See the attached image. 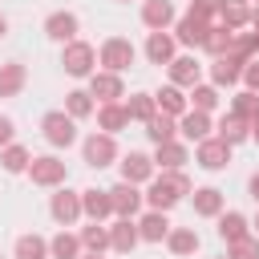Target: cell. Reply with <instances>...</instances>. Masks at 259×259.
<instances>
[{
    "mask_svg": "<svg viewBox=\"0 0 259 259\" xmlns=\"http://www.w3.org/2000/svg\"><path fill=\"white\" fill-rule=\"evenodd\" d=\"M251 4H259V0H251Z\"/></svg>",
    "mask_w": 259,
    "mask_h": 259,
    "instance_id": "54",
    "label": "cell"
},
{
    "mask_svg": "<svg viewBox=\"0 0 259 259\" xmlns=\"http://www.w3.org/2000/svg\"><path fill=\"white\" fill-rule=\"evenodd\" d=\"M81 158H85V166H93V170L113 166V162L121 158V154H117V138H113V134H101V130L85 134V138H81Z\"/></svg>",
    "mask_w": 259,
    "mask_h": 259,
    "instance_id": "5",
    "label": "cell"
},
{
    "mask_svg": "<svg viewBox=\"0 0 259 259\" xmlns=\"http://www.w3.org/2000/svg\"><path fill=\"white\" fill-rule=\"evenodd\" d=\"M121 4H130V0H121Z\"/></svg>",
    "mask_w": 259,
    "mask_h": 259,
    "instance_id": "53",
    "label": "cell"
},
{
    "mask_svg": "<svg viewBox=\"0 0 259 259\" xmlns=\"http://www.w3.org/2000/svg\"><path fill=\"white\" fill-rule=\"evenodd\" d=\"M251 142H255V146H259V117H255V121H251Z\"/></svg>",
    "mask_w": 259,
    "mask_h": 259,
    "instance_id": "48",
    "label": "cell"
},
{
    "mask_svg": "<svg viewBox=\"0 0 259 259\" xmlns=\"http://www.w3.org/2000/svg\"><path fill=\"white\" fill-rule=\"evenodd\" d=\"M4 36H8V16L0 12V40H4Z\"/></svg>",
    "mask_w": 259,
    "mask_h": 259,
    "instance_id": "47",
    "label": "cell"
},
{
    "mask_svg": "<svg viewBox=\"0 0 259 259\" xmlns=\"http://www.w3.org/2000/svg\"><path fill=\"white\" fill-rule=\"evenodd\" d=\"M214 223H219V239H223V243H227V247H231V243H239V239H247V235H251V219H247V214H243V210H223V214H219V219H214Z\"/></svg>",
    "mask_w": 259,
    "mask_h": 259,
    "instance_id": "24",
    "label": "cell"
},
{
    "mask_svg": "<svg viewBox=\"0 0 259 259\" xmlns=\"http://www.w3.org/2000/svg\"><path fill=\"white\" fill-rule=\"evenodd\" d=\"M77 235H81V247L85 251H93V255H105L109 251V223H85Z\"/></svg>",
    "mask_w": 259,
    "mask_h": 259,
    "instance_id": "37",
    "label": "cell"
},
{
    "mask_svg": "<svg viewBox=\"0 0 259 259\" xmlns=\"http://www.w3.org/2000/svg\"><path fill=\"white\" fill-rule=\"evenodd\" d=\"M61 69L69 77H77V81H89L97 73V49L89 40H81V36L69 40V45H61Z\"/></svg>",
    "mask_w": 259,
    "mask_h": 259,
    "instance_id": "2",
    "label": "cell"
},
{
    "mask_svg": "<svg viewBox=\"0 0 259 259\" xmlns=\"http://www.w3.org/2000/svg\"><path fill=\"white\" fill-rule=\"evenodd\" d=\"M154 101H158V109L162 113H170V117H182L186 109H190V97H186V89H178V85H162V89H154Z\"/></svg>",
    "mask_w": 259,
    "mask_h": 259,
    "instance_id": "28",
    "label": "cell"
},
{
    "mask_svg": "<svg viewBox=\"0 0 259 259\" xmlns=\"http://www.w3.org/2000/svg\"><path fill=\"white\" fill-rule=\"evenodd\" d=\"M40 134H45V142H49L53 150H69V146H77V142H81L77 121H73L65 109H49V113L40 117Z\"/></svg>",
    "mask_w": 259,
    "mask_h": 259,
    "instance_id": "3",
    "label": "cell"
},
{
    "mask_svg": "<svg viewBox=\"0 0 259 259\" xmlns=\"http://www.w3.org/2000/svg\"><path fill=\"white\" fill-rule=\"evenodd\" d=\"M243 89H251V93H259V57L243 65Z\"/></svg>",
    "mask_w": 259,
    "mask_h": 259,
    "instance_id": "43",
    "label": "cell"
},
{
    "mask_svg": "<svg viewBox=\"0 0 259 259\" xmlns=\"http://www.w3.org/2000/svg\"><path fill=\"white\" fill-rule=\"evenodd\" d=\"M12 259H53L49 239H45V235H36V231L16 235V243H12Z\"/></svg>",
    "mask_w": 259,
    "mask_h": 259,
    "instance_id": "27",
    "label": "cell"
},
{
    "mask_svg": "<svg viewBox=\"0 0 259 259\" xmlns=\"http://www.w3.org/2000/svg\"><path fill=\"white\" fill-rule=\"evenodd\" d=\"M190 202H194V214L198 219H219L227 210V194L219 186H194L190 190Z\"/></svg>",
    "mask_w": 259,
    "mask_h": 259,
    "instance_id": "18",
    "label": "cell"
},
{
    "mask_svg": "<svg viewBox=\"0 0 259 259\" xmlns=\"http://www.w3.org/2000/svg\"><path fill=\"white\" fill-rule=\"evenodd\" d=\"M251 235H255V239H259V214H255V219H251Z\"/></svg>",
    "mask_w": 259,
    "mask_h": 259,
    "instance_id": "50",
    "label": "cell"
},
{
    "mask_svg": "<svg viewBox=\"0 0 259 259\" xmlns=\"http://www.w3.org/2000/svg\"><path fill=\"white\" fill-rule=\"evenodd\" d=\"M251 40H255V57H259V28H251Z\"/></svg>",
    "mask_w": 259,
    "mask_h": 259,
    "instance_id": "49",
    "label": "cell"
},
{
    "mask_svg": "<svg viewBox=\"0 0 259 259\" xmlns=\"http://www.w3.org/2000/svg\"><path fill=\"white\" fill-rule=\"evenodd\" d=\"M49 214H53V223L57 227H77L81 219H85V210H81V190H69V186H57V194L49 198Z\"/></svg>",
    "mask_w": 259,
    "mask_h": 259,
    "instance_id": "7",
    "label": "cell"
},
{
    "mask_svg": "<svg viewBox=\"0 0 259 259\" xmlns=\"http://www.w3.org/2000/svg\"><path fill=\"white\" fill-rule=\"evenodd\" d=\"M210 28H214V20H206V16H198V12H190V8H186V12L174 20V28H170V32H174V40H178V45H186V49H202Z\"/></svg>",
    "mask_w": 259,
    "mask_h": 259,
    "instance_id": "8",
    "label": "cell"
},
{
    "mask_svg": "<svg viewBox=\"0 0 259 259\" xmlns=\"http://www.w3.org/2000/svg\"><path fill=\"white\" fill-rule=\"evenodd\" d=\"M77 32H81L77 12L57 8V12H49V16H45V36H49L53 45H69V40H77Z\"/></svg>",
    "mask_w": 259,
    "mask_h": 259,
    "instance_id": "12",
    "label": "cell"
},
{
    "mask_svg": "<svg viewBox=\"0 0 259 259\" xmlns=\"http://www.w3.org/2000/svg\"><path fill=\"white\" fill-rule=\"evenodd\" d=\"M174 20H178V12L170 0H142V24L150 32H170Z\"/></svg>",
    "mask_w": 259,
    "mask_h": 259,
    "instance_id": "17",
    "label": "cell"
},
{
    "mask_svg": "<svg viewBox=\"0 0 259 259\" xmlns=\"http://www.w3.org/2000/svg\"><path fill=\"white\" fill-rule=\"evenodd\" d=\"M247 194H251V198H255V202H259V170H255V174H251V178H247Z\"/></svg>",
    "mask_w": 259,
    "mask_h": 259,
    "instance_id": "45",
    "label": "cell"
},
{
    "mask_svg": "<svg viewBox=\"0 0 259 259\" xmlns=\"http://www.w3.org/2000/svg\"><path fill=\"white\" fill-rule=\"evenodd\" d=\"M28 178H32V186L57 190V186H65V182H69V166H65L57 154H36V158H32V166H28Z\"/></svg>",
    "mask_w": 259,
    "mask_h": 259,
    "instance_id": "6",
    "label": "cell"
},
{
    "mask_svg": "<svg viewBox=\"0 0 259 259\" xmlns=\"http://www.w3.org/2000/svg\"><path fill=\"white\" fill-rule=\"evenodd\" d=\"M202 69H206V65H202L194 53H178V57L166 65V73H170V85H178V89H186V93H190V89L202 81Z\"/></svg>",
    "mask_w": 259,
    "mask_h": 259,
    "instance_id": "10",
    "label": "cell"
},
{
    "mask_svg": "<svg viewBox=\"0 0 259 259\" xmlns=\"http://www.w3.org/2000/svg\"><path fill=\"white\" fill-rule=\"evenodd\" d=\"M178 138H182L186 146H198V142H206V138H214V121H210V113H198V109H186V113L178 117Z\"/></svg>",
    "mask_w": 259,
    "mask_h": 259,
    "instance_id": "16",
    "label": "cell"
},
{
    "mask_svg": "<svg viewBox=\"0 0 259 259\" xmlns=\"http://www.w3.org/2000/svg\"><path fill=\"white\" fill-rule=\"evenodd\" d=\"M142 53H146L150 65H170V61L178 57V40H174V32H150Z\"/></svg>",
    "mask_w": 259,
    "mask_h": 259,
    "instance_id": "22",
    "label": "cell"
},
{
    "mask_svg": "<svg viewBox=\"0 0 259 259\" xmlns=\"http://www.w3.org/2000/svg\"><path fill=\"white\" fill-rule=\"evenodd\" d=\"M227 259H259V239L247 235V239L231 243V247H227Z\"/></svg>",
    "mask_w": 259,
    "mask_h": 259,
    "instance_id": "41",
    "label": "cell"
},
{
    "mask_svg": "<svg viewBox=\"0 0 259 259\" xmlns=\"http://www.w3.org/2000/svg\"><path fill=\"white\" fill-rule=\"evenodd\" d=\"M28 85V69L20 61H4L0 65V97H20Z\"/></svg>",
    "mask_w": 259,
    "mask_h": 259,
    "instance_id": "31",
    "label": "cell"
},
{
    "mask_svg": "<svg viewBox=\"0 0 259 259\" xmlns=\"http://www.w3.org/2000/svg\"><path fill=\"white\" fill-rule=\"evenodd\" d=\"M93 117H97V130H101V134H113V138L130 125V113H125V105H121V101L97 105V113H93Z\"/></svg>",
    "mask_w": 259,
    "mask_h": 259,
    "instance_id": "29",
    "label": "cell"
},
{
    "mask_svg": "<svg viewBox=\"0 0 259 259\" xmlns=\"http://www.w3.org/2000/svg\"><path fill=\"white\" fill-rule=\"evenodd\" d=\"M219 8H223V0H190V12H198V16L214 20V24H219Z\"/></svg>",
    "mask_w": 259,
    "mask_h": 259,
    "instance_id": "42",
    "label": "cell"
},
{
    "mask_svg": "<svg viewBox=\"0 0 259 259\" xmlns=\"http://www.w3.org/2000/svg\"><path fill=\"white\" fill-rule=\"evenodd\" d=\"M65 113H69L73 121H85V117H93V113H97V101H93V93H89V89H69V93H65Z\"/></svg>",
    "mask_w": 259,
    "mask_h": 259,
    "instance_id": "35",
    "label": "cell"
},
{
    "mask_svg": "<svg viewBox=\"0 0 259 259\" xmlns=\"http://www.w3.org/2000/svg\"><path fill=\"white\" fill-rule=\"evenodd\" d=\"M81 210H85L89 223H109V219H117V214H113V198H109V190H97V186L81 190Z\"/></svg>",
    "mask_w": 259,
    "mask_h": 259,
    "instance_id": "19",
    "label": "cell"
},
{
    "mask_svg": "<svg viewBox=\"0 0 259 259\" xmlns=\"http://www.w3.org/2000/svg\"><path fill=\"white\" fill-rule=\"evenodd\" d=\"M231 45H235V32H231V28H223V24H214V28L206 32L202 53H210V61H214V57H227V53H231Z\"/></svg>",
    "mask_w": 259,
    "mask_h": 259,
    "instance_id": "40",
    "label": "cell"
},
{
    "mask_svg": "<svg viewBox=\"0 0 259 259\" xmlns=\"http://www.w3.org/2000/svg\"><path fill=\"white\" fill-rule=\"evenodd\" d=\"M219 24L231 28V32H243L251 24V0H223L219 8Z\"/></svg>",
    "mask_w": 259,
    "mask_h": 259,
    "instance_id": "30",
    "label": "cell"
},
{
    "mask_svg": "<svg viewBox=\"0 0 259 259\" xmlns=\"http://www.w3.org/2000/svg\"><path fill=\"white\" fill-rule=\"evenodd\" d=\"M170 214L166 210H142L138 214V235H142V243H166V235H170Z\"/></svg>",
    "mask_w": 259,
    "mask_h": 259,
    "instance_id": "20",
    "label": "cell"
},
{
    "mask_svg": "<svg viewBox=\"0 0 259 259\" xmlns=\"http://www.w3.org/2000/svg\"><path fill=\"white\" fill-rule=\"evenodd\" d=\"M85 89L93 93L97 105H109V101H121V97H125V81H121V73H105V69H97V73L89 77Z\"/></svg>",
    "mask_w": 259,
    "mask_h": 259,
    "instance_id": "15",
    "label": "cell"
},
{
    "mask_svg": "<svg viewBox=\"0 0 259 259\" xmlns=\"http://www.w3.org/2000/svg\"><path fill=\"white\" fill-rule=\"evenodd\" d=\"M32 158H36V154H32L28 146H20V142H12V146L0 150V166H4V174H28Z\"/></svg>",
    "mask_w": 259,
    "mask_h": 259,
    "instance_id": "33",
    "label": "cell"
},
{
    "mask_svg": "<svg viewBox=\"0 0 259 259\" xmlns=\"http://www.w3.org/2000/svg\"><path fill=\"white\" fill-rule=\"evenodd\" d=\"M227 113H235V117H243V121H255V117H259V93L235 89L231 101H227Z\"/></svg>",
    "mask_w": 259,
    "mask_h": 259,
    "instance_id": "38",
    "label": "cell"
},
{
    "mask_svg": "<svg viewBox=\"0 0 259 259\" xmlns=\"http://www.w3.org/2000/svg\"><path fill=\"white\" fill-rule=\"evenodd\" d=\"M121 105H125L130 121H142V125H146V121H150V117L158 113V101H154V93H130V97H125Z\"/></svg>",
    "mask_w": 259,
    "mask_h": 259,
    "instance_id": "39",
    "label": "cell"
},
{
    "mask_svg": "<svg viewBox=\"0 0 259 259\" xmlns=\"http://www.w3.org/2000/svg\"><path fill=\"white\" fill-rule=\"evenodd\" d=\"M219 259H227V255H219Z\"/></svg>",
    "mask_w": 259,
    "mask_h": 259,
    "instance_id": "52",
    "label": "cell"
},
{
    "mask_svg": "<svg viewBox=\"0 0 259 259\" xmlns=\"http://www.w3.org/2000/svg\"><path fill=\"white\" fill-rule=\"evenodd\" d=\"M190 190H194V186H190L186 170H158V174L150 178V186H146V210H166V214H170Z\"/></svg>",
    "mask_w": 259,
    "mask_h": 259,
    "instance_id": "1",
    "label": "cell"
},
{
    "mask_svg": "<svg viewBox=\"0 0 259 259\" xmlns=\"http://www.w3.org/2000/svg\"><path fill=\"white\" fill-rule=\"evenodd\" d=\"M117 170H121V182H134V186H150V178L158 174V166H154V154H142V150H130V154H121L117 158Z\"/></svg>",
    "mask_w": 259,
    "mask_h": 259,
    "instance_id": "9",
    "label": "cell"
},
{
    "mask_svg": "<svg viewBox=\"0 0 259 259\" xmlns=\"http://www.w3.org/2000/svg\"><path fill=\"white\" fill-rule=\"evenodd\" d=\"M49 251H53V259H81V255H85L81 235H73V231H65V227L49 239Z\"/></svg>",
    "mask_w": 259,
    "mask_h": 259,
    "instance_id": "36",
    "label": "cell"
},
{
    "mask_svg": "<svg viewBox=\"0 0 259 259\" xmlns=\"http://www.w3.org/2000/svg\"><path fill=\"white\" fill-rule=\"evenodd\" d=\"M12 142H16V121H12L8 113H0V150L12 146Z\"/></svg>",
    "mask_w": 259,
    "mask_h": 259,
    "instance_id": "44",
    "label": "cell"
},
{
    "mask_svg": "<svg viewBox=\"0 0 259 259\" xmlns=\"http://www.w3.org/2000/svg\"><path fill=\"white\" fill-rule=\"evenodd\" d=\"M0 259H4V255H0Z\"/></svg>",
    "mask_w": 259,
    "mask_h": 259,
    "instance_id": "55",
    "label": "cell"
},
{
    "mask_svg": "<svg viewBox=\"0 0 259 259\" xmlns=\"http://www.w3.org/2000/svg\"><path fill=\"white\" fill-rule=\"evenodd\" d=\"M186 97H190V109H198V113H214L223 105V89H214L210 81H198Z\"/></svg>",
    "mask_w": 259,
    "mask_h": 259,
    "instance_id": "34",
    "label": "cell"
},
{
    "mask_svg": "<svg viewBox=\"0 0 259 259\" xmlns=\"http://www.w3.org/2000/svg\"><path fill=\"white\" fill-rule=\"evenodd\" d=\"M251 28H259V4H251Z\"/></svg>",
    "mask_w": 259,
    "mask_h": 259,
    "instance_id": "46",
    "label": "cell"
},
{
    "mask_svg": "<svg viewBox=\"0 0 259 259\" xmlns=\"http://www.w3.org/2000/svg\"><path fill=\"white\" fill-rule=\"evenodd\" d=\"M138 243H142V235H138V219H113V223H109V251L130 255Z\"/></svg>",
    "mask_w": 259,
    "mask_h": 259,
    "instance_id": "21",
    "label": "cell"
},
{
    "mask_svg": "<svg viewBox=\"0 0 259 259\" xmlns=\"http://www.w3.org/2000/svg\"><path fill=\"white\" fill-rule=\"evenodd\" d=\"M146 138L154 142V146H166V142H174L178 138V117H170V113H154L150 121H146Z\"/></svg>",
    "mask_w": 259,
    "mask_h": 259,
    "instance_id": "32",
    "label": "cell"
},
{
    "mask_svg": "<svg viewBox=\"0 0 259 259\" xmlns=\"http://www.w3.org/2000/svg\"><path fill=\"white\" fill-rule=\"evenodd\" d=\"M81 259H105V255H93V251H85V255H81Z\"/></svg>",
    "mask_w": 259,
    "mask_h": 259,
    "instance_id": "51",
    "label": "cell"
},
{
    "mask_svg": "<svg viewBox=\"0 0 259 259\" xmlns=\"http://www.w3.org/2000/svg\"><path fill=\"white\" fill-rule=\"evenodd\" d=\"M109 198H113V214H117V219H138L142 206H146V190L134 186V182H117V186H109Z\"/></svg>",
    "mask_w": 259,
    "mask_h": 259,
    "instance_id": "11",
    "label": "cell"
},
{
    "mask_svg": "<svg viewBox=\"0 0 259 259\" xmlns=\"http://www.w3.org/2000/svg\"><path fill=\"white\" fill-rule=\"evenodd\" d=\"M206 77H210V85L214 89H235V85H243V61L239 57H214L210 65H206Z\"/></svg>",
    "mask_w": 259,
    "mask_h": 259,
    "instance_id": "14",
    "label": "cell"
},
{
    "mask_svg": "<svg viewBox=\"0 0 259 259\" xmlns=\"http://www.w3.org/2000/svg\"><path fill=\"white\" fill-rule=\"evenodd\" d=\"M97 61H101L105 73H125V69L138 61V49H134L130 36H105V40L97 45Z\"/></svg>",
    "mask_w": 259,
    "mask_h": 259,
    "instance_id": "4",
    "label": "cell"
},
{
    "mask_svg": "<svg viewBox=\"0 0 259 259\" xmlns=\"http://www.w3.org/2000/svg\"><path fill=\"white\" fill-rule=\"evenodd\" d=\"M186 162H190V146L182 138H174L166 146H154V166L158 170H182Z\"/></svg>",
    "mask_w": 259,
    "mask_h": 259,
    "instance_id": "23",
    "label": "cell"
},
{
    "mask_svg": "<svg viewBox=\"0 0 259 259\" xmlns=\"http://www.w3.org/2000/svg\"><path fill=\"white\" fill-rule=\"evenodd\" d=\"M198 247H202V239H198L194 227H170V235H166V251H170L174 259H190Z\"/></svg>",
    "mask_w": 259,
    "mask_h": 259,
    "instance_id": "25",
    "label": "cell"
},
{
    "mask_svg": "<svg viewBox=\"0 0 259 259\" xmlns=\"http://www.w3.org/2000/svg\"><path fill=\"white\" fill-rule=\"evenodd\" d=\"M214 138L227 142V146L251 142V121H243V117H235V113H223V117L214 121Z\"/></svg>",
    "mask_w": 259,
    "mask_h": 259,
    "instance_id": "26",
    "label": "cell"
},
{
    "mask_svg": "<svg viewBox=\"0 0 259 259\" xmlns=\"http://www.w3.org/2000/svg\"><path fill=\"white\" fill-rule=\"evenodd\" d=\"M231 150H235V146H227V142H219V138H206V142H198V146H194V166H202V170L219 174V170H227V166H231Z\"/></svg>",
    "mask_w": 259,
    "mask_h": 259,
    "instance_id": "13",
    "label": "cell"
}]
</instances>
